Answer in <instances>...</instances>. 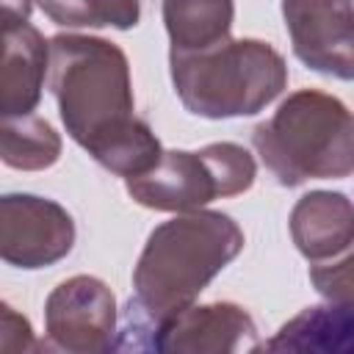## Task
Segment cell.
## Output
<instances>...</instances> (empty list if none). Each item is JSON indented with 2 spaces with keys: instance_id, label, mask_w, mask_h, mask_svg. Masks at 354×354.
<instances>
[{
  "instance_id": "1",
  "label": "cell",
  "mask_w": 354,
  "mask_h": 354,
  "mask_svg": "<svg viewBox=\"0 0 354 354\" xmlns=\"http://www.w3.org/2000/svg\"><path fill=\"white\" fill-rule=\"evenodd\" d=\"M47 77L66 133L102 169L127 180L160 160L158 136L136 116L130 64L119 44L58 33L50 39Z\"/></svg>"
},
{
  "instance_id": "2",
  "label": "cell",
  "mask_w": 354,
  "mask_h": 354,
  "mask_svg": "<svg viewBox=\"0 0 354 354\" xmlns=\"http://www.w3.org/2000/svg\"><path fill=\"white\" fill-rule=\"evenodd\" d=\"M243 230L221 210H191L158 224L133 268L116 348L149 351L155 329L188 310L199 293L241 254Z\"/></svg>"
},
{
  "instance_id": "3",
  "label": "cell",
  "mask_w": 354,
  "mask_h": 354,
  "mask_svg": "<svg viewBox=\"0 0 354 354\" xmlns=\"http://www.w3.org/2000/svg\"><path fill=\"white\" fill-rule=\"evenodd\" d=\"M252 147L279 185L340 180L354 171V113L326 91L301 88L254 124Z\"/></svg>"
},
{
  "instance_id": "4",
  "label": "cell",
  "mask_w": 354,
  "mask_h": 354,
  "mask_svg": "<svg viewBox=\"0 0 354 354\" xmlns=\"http://www.w3.org/2000/svg\"><path fill=\"white\" fill-rule=\"evenodd\" d=\"M171 83L188 113L202 119L254 116L288 86L285 58L260 39H224L196 53H169Z\"/></svg>"
},
{
  "instance_id": "5",
  "label": "cell",
  "mask_w": 354,
  "mask_h": 354,
  "mask_svg": "<svg viewBox=\"0 0 354 354\" xmlns=\"http://www.w3.org/2000/svg\"><path fill=\"white\" fill-rule=\"evenodd\" d=\"M254 158L232 141H216L202 149H169L160 160L138 174L127 177V194L133 202L160 213L202 210L213 199L243 194L254 185Z\"/></svg>"
},
{
  "instance_id": "6",
  "label": "cell",
  "mask_w": 354,
  "mask_h": 354,
  "mask_svg": "<svg viewBox=\"0 0 354 354\" xmlns=\"http://www.w3.org/2000/svg\"><path fill=\"white\" fill-rule=\"evenodd\" d=\"M44 332L50 346L69 354L116 348L119 315L111 288L88 274L64 279L44 301Z\"/></svg>"
},
{
  "instance_id": "7",
  "label": "cell",
  "mask_w": 354,
  "mask_h": 354,
  "mask_svg": "<svg viewBox=\"0 0 354 354\" xmlns=\"http://www.w3.org/2000/svg\"><path fill=\"white\" fill-rule=\"evenodd\" d=\"M75 246V221L53 199L6 194L0 199V257L25 271L64 260Z\"/></svg>"
},
{
  "instance_id": "8",
  "label": "cell",
  "mask_w": 354,
  "mask_h": 354,
  "mask_svg": "<svg viewBox=\"0 0 354 354\" xmlns=\"http://www.w3.org/2000/svg\"><path fill=\"white\" fill-rule=\"evenodd\" d=\"M282 19L304 66L354 80V0H282Z\"/></svg>"
},
{
  "instance_id": "9",
  "label": "cell",
  "mask_w": 354,
  "mask_h": 354,
  "mask_svg": "<svg viewBox=\"0 0 354 354\" xmlns=\"http://www.w3.org/2000/svg\"><path fill=\"white\" fill-rule=\"evenodd\" d=\"M263 348L252 315L232 301L191 304L174 318L163 321L149 351H180V354H238Z\"/></svg>"
},
{
  "instance_id": "10",
  "label": "cell",
  "mask_w": 354,
  "mask_h": 354,
  "mask_svg": "<svg viewBox=\"0 0 354 354\" xmlns=\"http://www.w3.org/2000/svg\"><path fill=\"white\" fill-rule=\"evenodd\" d=\"M50 72V41L30 22L3 25L0 64V111L3 116L33 113L41 100L44 75Z\"/></svg>"
},
{
  "instance_id": "11",
  "label": "cell",
  "mask_w": 354,
  "mask_h": 354,
  "mask_svg": "<svg viewBox=\"0 0 354 354\" xmlns=\"http://www.w3.org/2000/svg\"><path fill=\"white\" fill-rule=\"evenodd\" d=\"M288 227L310 263L335 257L354 241V202L340 191H310L293 205Z\"/></svg>"
},
{
  "instance_id": "12",
  "label": "cell",
  "mask_w": 354,
  "mask_h": 354,
  "mask_svg": "<svg viewBox=\"0 0 354 354\" xmlns=\"http://www.w3.org/2000/svg\"><path fill=\"white\" fill-rule=\"evenodd\" d=\"M268 351H354V304L324 301L304 307L263 343Z\"/></svg>"
},
{
  "instance_id": "13",
  "label": "cell",
  "mask_w": 354,
  "mask_h": 354,
  "mask_svg": "<svg viewBox=\"0 0 354 354\" xmlns=\"http://www.w3.org/2000/svg\"><path fill=\"white\" fill-rule=\"evenodd\" d=\"M232 0H163V25L177 53H196L230 39Z\"/></svg>"
},
{
  "instance_id": "14",
  "label": "cell",
  "mask_w": 354,
  "mask_h": 354,
  "mask_svg": "<svg viewBox=\"0 0 354 354\" xmlns=\"http://www.w3.org/2000/svg\"><path fill=\"white\" fill-rule=\"evenodd\" d=\"M0 158L6 166L19 171L50 169L61 158V136L53 130L47 119H39L33 113L3 116Z\"/></svg>"
},
{
  "instance_id": "15",
  "label": "cell",
  "mask_w": 354,
  "mask_h": 354,
  "mask_svg": "<svg viewBox=\"0 0 354 354\" xmlns=\"http://www.w3.org/2000/svg\"><path fill=\"white\" fill-rule=\"evenodd\" d=\"M44 17L64 28H116L130 30L138 25V0H36Z\"/></svg>"
},
{
  "instance_id": "16",
  "label": "cell",
  "mask_w": 354,
  "mask_h": 354,
  "mask_svg": "<svg viewBox=\"0 0 354 354\" xmlns=\"http://www.w3.org/2000/svg\"><path fill=\"white\" fill-rule=\"evenodd\" d=\"M310 282L326 301L354 304V241L335 257L310 263Z\"/></svg>"
},
{
  "instance_id": "17",
  "label": "cell",
  "mask_w": 354,
  "mask_h": 354,
  "mask_svg": "<svg viewBox=\"0 0 354 354\" xmlns=\"http://www.w3.org/2000/svg\"><path fill=\"white\" fill-rule=\"evenodd\" d=\"M30 348H39V343L33 340V329H30L28 318L3 301L0 304V351L19 354V351H30Z\"/></svg>"
},
{
  "instance_id": "18",
  "label": "cell",
  "mask_w": 354,
  "mask_h": 354,
  "mask_svg": "<svg viewBox=\"0 0 354 354\" xmlns=\"http://www.w3.org/2000/svg\"><path fill=\"white\" fill-rule=\"evenodd\" d=\"M0 6H3V25H11V22H28L33 0H0Z\"/></svg>"
}]
</instances>
